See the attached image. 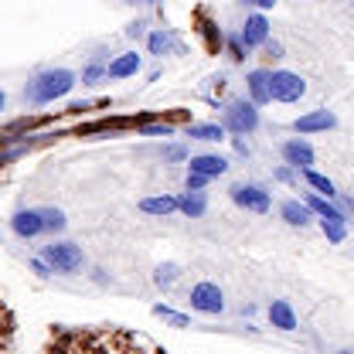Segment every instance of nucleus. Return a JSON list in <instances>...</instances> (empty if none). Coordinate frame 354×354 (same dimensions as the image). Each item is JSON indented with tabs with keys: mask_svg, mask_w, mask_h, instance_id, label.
Masks as SVG:
<instances>
[{
	"mask_svg": "<svg viewBox=\"0 0 354 354\" xmlns=\"http://www.w3.org/2000/svg\"><path fill=\"white\" fill-rule=\"evenodd\" d=\"M72 86H75V75L68 68H51V72H41L28 86V95H31V102H55V99L68 95Z\"/></svg>",
	"mask_w": 354,
	"mask_h": 354,
	"instance_id": "obj_1",
	"label": "nucleus"
},
{
	"mask_svg": "<svg viewBox=\"0 0 354 354\" xmlns=\"http://www.w3.org/2000/svg\"><path fill=\"white\" fill-rule=\"evenodd\" d=\"M221 123H225V130H232L235 136H245V133H252L259 127V109H256V102H245V99L228 102Z\"/></svg>",
	"mask_w": 354,
	"mask_h": 354,
	"instance_id": "obj_2",
	"label": "nucleus"
},
{
	"mask_svg": "<svg viewBox=\"0 0 354 354\" xmlns=\"http://www.w3.org/2000/svg\"><path fill=\"white\" fill-rule=\"evenodd\" d=\"M41 259L55 272H75L79 266L86 263V256H82V249L79 245H72V242H51V245H44Z\"/></svg>",
	"mask_w": 354,
	"mask_h": 354,
	"instance_id": "obj_3",
	"label": "nucleus"
},
{
	"mask_svg": "<svg viewBox=\"0 0 354 354\" xmlns=\"http://www.w3.org/2000/svg\"><path fill=\"white\" fill-rule=\"evenodd\" d=\"M232 201H235L239 208H245V212H256V215H266V212L272 208L269 191H263L259 184H235V187H232Z\"/></svg>",
	"mask_w": 354,
	"mask_h": 354,
	"instance_id": "obj_4",
	"label": "nucleus"
},
{
	"mask_svg": "<svg viewBox=\"0 0 354 354\" xmlns=\"http://www.w3.org/2000/svg\"><path fill=\"white\" fill-rule=\"evenodd\" d=\"M307 92V82L297 75V72H272V99L276 102H297L300 95Z\"/></svg>",
	"mask_w": 354,
	"mask_h": 354,
	"instance_id": "obj_5",
	"label": "nucleus"
},
{
	"mask_svg": "<svg viewBox=\"0 0 354 354\" xmlns=\"http://www.w3.org/2000/svg\"><path fill=\"white\" fill-rule=\"evenodd\" d=\"M191 307L198 313H221L225 310V297H221V290L215 283H198L191 290Z\"/></svg>",
	"mask_w": 354,
	"mask_h": 354,
	"instance_id": "obj_6",
	"label": "nucleus"
},
{
	"mask_svg": "<svg viewBox=\"0 0 354 354\" xmlns=\"http://www.w3.org/2000/svg\"><path fill=\"white\" fill-rule=\"evenodd\" d=\"M337 127V116L334 113H327V109H313V113H307V116H300L297 123H293V130L297 133H327Z\"/></svg>",
	"mask_w": 354,
	"mask_h": 354,
	"instance_id": "obj_7",
	"label": "nucleus"
},
{
	"mask_svg": "<svg viewBox=\"0 0 354 354\" xmlns=\"http://www.w3.org/2000/svg\"><path fill=\"white\" fill-rule=\"evenodd\" d=\"M10 228L21 235V239H35V235H41L44 232V215L41 208H28V212H17L14 218H10Z\"/></svg>",
	"mask_w": 354,
	"mask_h": 354,
	"instance_id": "obj_8",
	"label": "nucleus"
},
{
	"mask_svg": "<svg viewBox=\"0 0 354 354\" xmlns=\"http://www.w3.org/2000/svg\"><path fill=\"white\" fill-rule=\"evenodd\" d=\"M283 157H286V164L297 167V171H310V167H313V147H310L307 140H300V136L283 147Z\"/></svg>",
	"mask_w": 354,
	"mask_h": 354,
	"instance_id": "obj_9",
	"label": "nucleus"
},
{
	"mask_svg": "<svg viewBox=\"0 0 354 354\" xmlns=\"http://www.w3.org/2000/svg\"><path fill=\"white\" fill-rule=\"evenodd\" d=\"M187 167L194 171V174H205V177H221L228 171V160L218 157V153H198V157H191L187 160Z\"/></svg>",
	"mask_w": 354,
	"mask_h": 354,
	"instance_id": "obj_10",
	"label": "nucleus"
},
{
	"mask_svg": "<svg viewBox=\"0 0 354 354\" xmlns=\"http://www.w3.org/2000/svg\"><path fill=\"white\" fill-rule=\"evenodd\" d=\"M249 95H252L256 106H266L272 99V72H266V68L249 72Z\"/></svg>",
	"mask_w": 354,
	"mask_h": 354,
	"instance_id": "obj_11",
	"label": "nucleus"
},
{
	"mask_svg": "<svg viewBox=\"0 0 354 354\" xmlns=\"http://www.w3.org/2000/svg\"><path fill=\"white\" fill-rule=\"evenodd\" d=\"M242 41L249 44V48L269 41V21H266L263 14H252V17L245 21V28H242Z\"/></svg>",
	"mask_w": 354,
	"mask_h": 354,
	"instance_id": "obj_12",
	"label": "nucleus"
},
{
	"mask_svg": "<svg viewBox=\"0 0 354 354\" xmlns=\"http://www.w3.org/2000/svg\"><path fill=\"white\" fill-rule=\"evenodd\" d=\"M304 201H307L310 212H313V215H317L320 221H348L344 215H341V208H334V205H330L324 194H317V191H313V194H307Z\"/></svg>",
	"mask_w": 354,
	"mask_h": 354,
	"instance_id": "obj_13",
	"label": "nucleus"
},
{
	"mask_svg": "<svg viewBox=\"0 0 354 354\" xmlns=\"http://www.w3.org/2000/svg\"><path fill=\"white\" fill-rule=\"evenodd\" d=\"M269 320L279 330H297V313H293V307L286 300H272L269 304Z\"/></svg>",
	"mask_w": 354,
	"mask_h": 354,
	"instance_id": "obj_14",
	"label": "nucleus"
},
{
	"mask_svg": "<svg viewBox=\"0 0 354 354\" xmlns=\"http://www.w3.org/2000/svg\"><path fill=\"white\" fill-rule=\"evenodd\" d=\"M136 72H140V55L136 51H127V55L109 62V79H130Z\"/></svg>",
	"mask_w": 354,
	"mask_h": 354,
	"instance_id": "obj_15",
	"label": "nucleus"
},
{
	"mask_svg": "<svg viewBox=\"0 0 354 354\" xmlns=\"http://www.w3.org/2000/svg\"><path fill=\"white\" fill-rule=\"evenodd\" d=\"M140 208L147 215H171V212H180V198H171V194H157V198H143Z\"/></svg>",
	"mask_w": 354,
	"mask_h": 354,
	"instance_id": "obj_16",
	"label": "nucleus"
},
{
	"mask_svg": "<svg viewBox=\"0 0 354 354\" xmlns=\"http://www.w3.org/2000/svg\"><path fill=\"white\" fill-rule=\"evenodd\" d=\"M187 136L191 140H205V143H218V140H225V123H191Z\"/></svg>",
	"mask_w": 354,
	"mask_h": 354,
	"instance_id": "obj_17",
	"label": "nucleus"
},
{
	"mask_svg": "<svg viewBox=\"0 0 354 354\" xmlns=\"http://www.w3.org/2000/svg\"><path fill=\"white\" fill-rule=\"evenodd\" d=\"M283 218H286V225H297V228H304V225H310L313 212H310L307 201H286V205H283Z\"/></svg>",
	"mask_w": 354,
	"mask_h": 354,
	"instance_id": "obj_18",
	"label": "nucleus"
},
{
	"mask_svg": "<svg viewBox=\"0 0 354 354\" xmlns=\"http://www.w3.org/2000/svg\"><path fill=\"white\" fill-rule=\"evenodd\" d=\"M205 208H208V201H205V194H201V191H187V194L180 198V212H184L187 218H201V215H205Z\"/></svg>",
	"mask_w": 354,
	"mask_h": 354,
	"instance_id": "obj_19",
	"label": "nucleus"
},
{
	"mask_svg": "<svg viewBox=\"0 0 354 354\" xmlns=\"http://www.w3.org/2000/svg\"><path fill=\"white\" fill-rule=\"evenodd\" d=\"M304 174H307V184L317 191V194H324V198H334V194H337V187H334V180H330V177L317 174L313 167H310V171H304Z\"/></svg>",
	"mask_w": 354,
	"mask_h": 354,
	"instance_id": "obj_20",
	"label": "nucleus"
},
{
	"mask_svg": "<svg viewBox=\"0 0 354 354\" xmlns=\"http://www.w3.org/2000/svg\"><path fill=\"white\" fill-rule=\"evenodd\" d=\"M320 225H324L327 242H334V245H337V242H344V239H348V225H344V221H320Z\"/></svg>",
	"mask_w": 354,
	"mask_h": 354,
	"instance_id": "obj_21",
	"label": "nucleus"
},
{
	"mask_svg": "<svg viewBox=\"0 0 354 354\" xmlns=\"http://www.w3.org/2000/svg\"><path fill=\"white\" fill-rule=\"evenodd\" d=\"M174 279H177V266L174 263H164V266H157V272H153V283L157 286H174Z\"/></svg>",
	"mask_w": 354,
	"mask_h": 354,
	"instance_id": "obj_22",
	"label": "nucleus"
},
{
	"mask_svg": "<svg viewBox=\"0 0 354 354\" xmlns=\"http://www.w3.org/2000/svg\"><path fill=\"white\" fill-rule=\"evenodd\" d=\"M41 215H44V232H62L65 228V215L58 208H41Z\"/></svg>",
	"mask_w": 354,
	"mask_h": 354,
	"instance_id": "obj_23",
	"label": "nucleus"
},
{
	"mask_svg": "<svg viewBox=\"0 0 354 354\" xmlns=\"http://www.w3.org/2000/svg\"><path fill=\"white\" fill-rule=\"evenodd\" d=\"M167 48H171V35L167 31H153L150 35V55H167Z\"/></svg>",
	"mask_w": 354,
	"mask_h": 354,
	"instance_id": "obj_24",
	"label": "nucleus"
},
{
	"mask_svg": "<svg viewBox=\"0 0 354 354\" xmlns=\"http://www.w3.org/2000/svg\"><path fill=\"white\" fill-rule=\"evenodd\" d=\"M153 313H157V317H164V320H167V324H174V327H187V317H184V313H177V310H171V307H164V304H160V307H153Z\"/></svg>",
	"mask_w": 354,
	"mask_h": 354,
	"instance_id": "obj_25",
	"label": "nucleus"
},
{
	"mask_svg": "<svg viewBox=\"0 0 354 354\" xmlns=\"http://www.w3.org/2000/svg\"><path fill=\"white\" fill-rule=\"evenodd\" d=\"M102 75H109V68H102V65L95 62V65H88V68H86V75H82V82H86V86H95V82H99Z\"/></svg>",
	"mask_w": 354,
	"mask_h": 354,
	"instance_id": "obj_26",
	"label": "nucleus"
},
{
	"mask_svg": "<svg viewBox=\"0 0 354 354\" xmlns=\"http://www.w3.org/2000/svg\"><path fill=\"white\" fill-rule=\"evenodd\" d=\"M140 136H171L167 123H150V127H140Z\"/></svg>",
	"mask_w": 354,
	"mask_h": 354,
	"instance_id": "obj_27",
	"label": "nucleus"
},
{
	"mask_svg": "<svg viewBox=\"0 0 354 354\" xmlns=\"http://www.w3.org/2000/svg\"><path fill=\"white\" fill-rule=\"evenodd\" d=\"M245 48H249V44L242 41V35L228 41V51H232V58H235V62H242V58H245Z\"/></svg>",
	"mask_w": 354,
	"mask_h": 354,
	"instance_id": "obj_28",
	"label": "nucleus"
},
{
	"mask_svg": "<svg viewBox=\"0 0 354 354\" xmlns=\"http://www.w3.org/2000/svg\"><path fill=\"white\" fill-rule=\"evenodd\" d=\"M212 177L205 174H194V171H187V191H205V184H208Z\"/></svg>",
	"mask_w": 354,
	"mask_h": 354,
	"instance_id": "obj_29",
	"label": "nucleus"
},
{
	"mask_svg": "<svg viewBox=\"0 0 354 354\" xmlns=\"http://www.w3.org/2000/svg\"><path fill=\"white\" fill-rule=\"evenodd\" d=\"M31 269H35L38 276H51V272H55V269H51V266L44 263V259H31Z\"/></svg>",
	"mask_w": 354,
	"mask_h": 354,
	"instance_id": "obj_30",
	"label": "nucleus"
},
{
	"mask_svg": "<svg viewBox=\"0 0 354 354\" xmlns=\"http://www.w3.org/2000/svg\"><path fill=\"white\" fill-rule=\"evenodd\" d=\"M143 28H147L143 21H133L130 28H127V35H130V38H143Z\"/></svg>",
	"mask_w": 354,
	"mask_h": 354,
	"instance_id": "obj_31",
	"label": "nucleus"
},
{
	"mask_svg": "<svg viewBox=\"0 0 354 354\" xmlns=\"http://www.w3.org/2000/svg\"><path fill=\"white\" fill-rule=\"evenodd\" d=\"M266 51H269L272 58H283V44L279 41H266Z\"/></svg>",
	"mask_w": 354,
	"mask_h": 354,
	"instance_id": "obj_32",
	"label": "nucleus"
},
{
	"mask_svg": "<svg viewBox=\"0 0 354 354\" xmlns=\"http://www.w3.org/2000/svg\"><path fill=\"white\" fill-rule=\"evenodd\" d=\"M164 157H167V160H184V147H171Z\"/></svg>",
	"mask_w": 354,
	"mask_h": 354,
	"instance_id": "obj_33",
	"label": "nucleus"
},
{
	"mask_svg": "<svg viewBox=\"0 0 354 354\" xmlns=\"http://www.w3.org/2000/svg\"><path fill=\"white\" fill-rule=\"evenodd\" d=\"M293 171H297V167H279L276 177H279V180H293Z\"/></svg>",
	"mask_w": 354,
	"mask_h": 354,
	"instance_id": "obj_34",
	"label": "nucleus"
},
{
	"mask_svg": "<svg viewBox=\"0 0 354 354\" xmlns=\"http://www.w3.org/2000/svg\"><path fill=\"white\" fill-rule=\"evenodd\" d=\"M235 150H239L242 157H249V147H245V140H235Z\"/></svg>",
	"mask_w": 354,
	"mask_h": 354,
	"instance_id": "obj_35",
	"label": "nucleus"
},
{
	"mask_svg": "<svg viewBox=\"0 0 354 354\" xmlns=\"http://www.w3.org/2000/svg\"><path fill=\"white\" fill-rule=\"evenodd\" d=\"M249 3H256V7H272L276 0H249Z\"/></svg>",
	"mask_w": 354,
	"mask_h": 354,
	"instance_id": "obj_36",
	"label": "nucleus"
},
{
	"mask_svg": "<svg viewBox=\"0 0 354 354\" xmlns=\"http://www.w3.org/2000/svg\"><path fill=\"white\" fill-rule=\"evenodd\" d=\"M348 208H351V215H354V198H351V201H348Z\"/></svg>",
	"mask_w": 354,
	"mask_h": 354,
	"instance_id": "obj_37",
	"label": "nucleus"
},
{
	"mask_svg": "<svg viewBox=\"0 0 354 354\" xmlns=\"http://www.w3.org/2000/svg\"><path fill=\"white\" fill-rule=\"evenodd\" d=\"M143 3H157V0H143Z\"/></svg>",
	"mask_w": 354,
	"mask_h": 354,
	"instance_id": "obj_38",
	"label": "nucleus"
},
{
	"mask_svg": "<svg viewBox=\"0 0 354 354\" xmlns=\"http://www.w3.org/2000/svg\"><path fill=\"white\" fill-rule=\"evenodd\" d=\"M337 354H354V351H337Z\"/></svg>",
	"mask_w": 354,
	"mask_h": 354,
	"instance_id": "obj_39",
	"label": "nucleus"
}]
</instances>
